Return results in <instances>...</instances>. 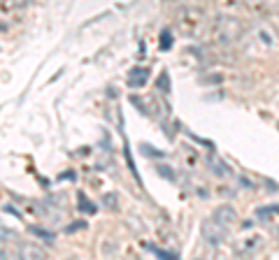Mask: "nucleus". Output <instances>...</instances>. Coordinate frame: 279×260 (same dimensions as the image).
<instances>
[{
  "mask_svg": "<svg viewBox=\"0 0 279 260\" xmlns=\"http://www.w3.org/2000/svg\"><path fill=\"white\" fill-rule=\"evenodd\" d=\"M242 51L249 58H268L279 51V30L268 21L254 23L240 38Z\"/></svg>",
  "mask_w": 279,
  "mask_h": 260,
  "instance_id": "nucleus-1",
  "label": "nucleus"
},
{
  "mask_svg": "<svg viewBox=\"0 0 279 260\" xmlns=\"http://www.w3.org/2000/svg\"><path fill=\"white\" fill-rule=\"evenodd\" d=\"M244 33V23L233 14H219L212 23V35L219 45H233Z\"/></svg>",
  "mask_w": 279,
  "mask_h": 260,
  "instance_id": "nucleus-2",
  "label": "nucleus"
},
{
  "mask_svg": "<svg viewBox=\"0 0 279 260\" xmlns=\"http://www.w3.org/2000/svg\"><path fill=\"white\" fill-rule=\"evenodd\" d=\"M175 23L184 35H189V38H198V35L207 28V14H205L200 7L189 5V7H181V10L177 12Z\"/></svg>",
  "mask_w": 279,
  "mask_h": 260,
  "instance_id": "nucleus-3",
  "label": "nucleus"
},
{
  "mask_svg": "<svg viewBox=\"0 0 279 260\" xmlns=\"http://www.w3.org/2000/svg\"><path fill=\"white\" fill-rule=\"evenodd\" d=\"M265 244V235L261 233H246L233 242V253L240 255V258H249V255H256Z\"/></svg>",
  "mask_w": 279,
  "mask_h": 260,
  "instance_id": "nucleus-4",
  "label": "nucleus"
},
{
  "mask_svg": "<svg viewBox=\"0 0 279 260\" xmlns=\"http://www.w3.org/2000/svg\"><path fill=\"white\" fill-rule=\"evenodd\" d=\"M200 233H203V239L209 246H221V244L228 239L230 228L219 223L216 218H207V221H203V226H200Z\"/></svg>",
  "mask_w": 279,
  "mask_h": 260,
  "instance_id": "nucleus-5",
  "label": "nucleus"
},
{
  "mask_svg": "<svg viewBox=\"0 0 279 260\" xmlns=\"http://www.w3.org/2000/svg\"><path fill=\"white\" fill-rule=\"evenodd\" d=\"M212 218H216L219 223H224V226L233 228V226L237 223V211L233 209L230 205H221V207H216V209H214Z\"/></svg>",
  "mask_w": 279,
  "mask_h": 260,
  "instance_id": "nucleus-6",
  "label": "nucleus"
},
{
  "mask_svg": "<svg viewBox=\"0 0 279 260\" xmlns=\"http://www.w3.org/2000/svg\"><path fill=\"white\" fill-rule=\"evenodd\" d=\"M147 79H149V70H147V67H135V70H131V75H128V84H131L133 89L144 86Z\"/></svg>",
  "mask_w": 279,
  "mask_h": 260,
  "instance_id": "nucleus-7",
  "label": "nucleus"
},
{
  "mask_svg": "<svg viewBox=\"0 0 279 260\" xmlns=\"http://www.w3.org/2000/svg\"><path fill=\"white\" fill-rule=\"evenodd\" d=\"M19 255H21V258H38L40 260V258H44L47 253H44L40 246H35V244L28 242V244H21V246H19Z\"/></svg>",
  "mask_w": 279,
  "mask_h": 260,
  "instance_id": "nucleus-8",
  "label": "nucleus"
},
{
  "mask_svg": "<svg viewBox=\"0 0 279 260\" xmlns=\"http://www.w3.org/2000/svg\"><path fill=\"white\" fill-rule=\"evenodd\" d=\"M221 165H224V163H221V161H214V158H212V161H209V167H212V172H216V174H228V167H221Z\"/></svg>",
  "mask_w": 279,
  "mask_h": 260,
  "instance_id": "nucleus-9",
  "label": "nucleus"
},
{
  "mask_svg": "<svg viewBox=\"0 0 279 260\" xmlns=\"http://www.w3.org/2000/svg\"><path fill=\"white\" fill-rule=\"evenodd\" d=\"M249 3L258 7H279V0H249Z\"/></svg>",
  "mask_w": 279,
  "mask_h": 260,
  "instance_id": "nucleus-10",
  "label": "nucleus"
},
{
  "mask_svg": "<svg viewBox=\"0 0 279 260\" xmlns=\"http://www.w3.org/2000/svg\"><path fill=\"white\" fill-rule=\"evenodd\" d=\"M156 172H159L161 177H165V179H175V174H172V170H170L168 165H156Z\"/></svg>",
  "mask_w": 279,
  "mask_h": 260,
  "instance_id": "nucleus-11",
  "label": "nucleus"
},
{
  "mask_svg": "<svg viewBox=\"0 0 279 260\" xmlns=\"http://www.w3.org/2000/svg\"><path fill=\"white\" fill-rule=\"evenodd\" d=\"M79 209H82V211H88V214H93V211H96V207L88 205V200L82 195V198H79Z\"/></svg>",
  "mask_w": 279,
  "mask_h": 260,
  "instance_id": "nucleus-12",
  "label": "nucleus"
},
{
  "mask_svg": "<svg viewBox=\"0 0 279 260\" xmlns=\"http://www.w3.org/2000/svg\"><path fill=\"white\" fill-rule=\"evenodd\" d=\"M170 45H172V35H170V30H165L163 40H161V49H170Z\"/></svg>",
  "mask_w": 279,
  "mask_h": 260,
  "instance_id": "nucleus-13",
  "label": "nucleus"
},
{
  "mask_svg": "<svg viewBox=\"0 0 279 260\" xmlns=\"http://www.w3.org/2000/svg\"><path fill=\"white\" fill-rule=\"evenodd\" d=\"M156 84H161V89H163V93H168L170 91V79H168V75H161V82H156Z\"/></svg>",
  "mask_w": 279,
  "mask_h": 260,
  "instance_id": "nucleus-14",
  "label": "nucleus"
},
{
  "mask_svg": "<svg viewBox=\"0 0 279 260\" xmlns=\"http://www.w3.org/2000/svg\"><path fill=\"white\" fill-rule=\"evenodd\" d=\"M153 253L161 255V258H175V253H168V251H163V249H153Z\"/></svg>",
  "mask_w": 279,
  "mask_h": 260,
  "instance_id": "nucleus-15",
  "label": "nucleus"
},
{
  "mask_svg": "<svg viewBox=\"0 0 279 260\" xmlns=\"http://www.w3.org/2000/svg\"><path fill=\"white\" fill-rule=\"evenodd\" d=\"M28 3H30V0H12L14 7H23V5H28Z\"/></svg>",
  "mask_w": 279,
  "mask_h": 260,
  "instance_id": "nucleus-16",
  "label": "nucleus"
}]
</instances>
